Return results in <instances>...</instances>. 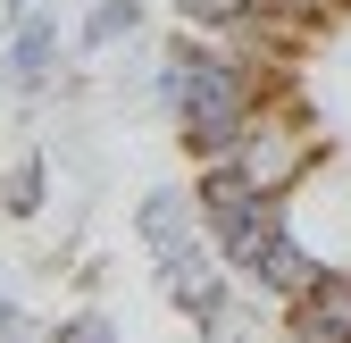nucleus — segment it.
Instances as JSON below:
<instances>
[{"instance_id": "obj_1", "label": "nucleus", "mask_w": 351, "mask_h": 343, "mask_svg": "<svg viewBox=\"0 0 351 343\" xmlns=\"http://www.w3.org/2000/svg\"><path fill=\"white\" fill-rule=\"evenodd\" d=\"M293 343H351V268H318L310 285L285 302Z\"/></svg>"}, {"instance_id": "obj_2", "label": "nucleus", "mask_w": 351, "mask_h": 343, "mask_svg": "<svg viewBox=\"0 0 351 343\" xmlns=\"http://www.w3.org/2000/svg\"><path fill=\"white\" fill-rule=\"evenodd\" d=\"M318 268H326V260H318V251L293 235V218H276L268 235H259V251L243 260V285H259V293H276V302H293V293L310 285Z\"/></svg>"}, {"instance_id": "obj_3", "label": "nucleus", "mask_w": 351, "mask_h": 343, "mask_svg": "<svg viewBox=\"0 0 351 343\" xmlns=\"http://www.w3.org/2000/svg\"><path fill=\"white\" fill-rule=\"evenodd\" d=\"M0 67H9L17 93H51V75H59V17L42 9H17V34H9V51H0Z\"/></svg>"}, {"instance_id": "obj_4", "label": "nucleus", "mask_w": 351, "mask_h": 343, "mask_svg": "<svg viewBox=\"0 0 351 343\" xmlns=\"http://www.w3.org/2000/svg\"><path fill=\"white\" fill-rule=\"evenodd\" d=\"M134 235H143L151 251H167V243H193V235H201V201H184V193H143V209H134Z\"/></svg>"}, {"instance_id": "obj_5", "label": "nucleus", "mask_w": 351, "mask_h": 343, "mask_svg": "<svg viewBox=\"0 0 351 343\" xmlns=\"http://www.w3.org/2000/svg\"><path fill=\"white\" fill-rule=\"evenodd\" d=\"M42 193H51V167L25 151V159L9 167V185H0V218H42Z\"/></svg>"}, {"instance_id": "obj_6", "label": "nucleus", "mask_w": 351, "mask_h": 343, "mask_svg": "<svg viewBox=\"0 0 351 343\" xmlns=\"http://www.w3.org/2000/svg\"><path fill=\"white\" fill-rule=\"evenodd\" d=\"M134 25H143V0H93V17L75 25V42L84 51H109V42H125Z\"/></svg>"}, {"instance_id": "obj_7", "label": "nucleus", "mask_w": 351, "mask_h": 343, "mask_svg": "<svg viewBox=\"0 0 351 343\" xmlns=\"http://www.w3.org/2000/svg\"><path fill=\"white\" fill-rule=\"evenodd\" d=\"M176 310H184L193 327H217V318H226V268H209L201 285H184V293H176Z\"/></svg>"}, {"instance_id": "obj_8", "label": "nucleus", "mask_w": 351, "mask_h": 343, "mask_svg": "<svg viewBox=\"0 0 351 343\" xmlns=\"http://www.w3.org/2000/svg\"><path fill=\"white\" fill-rule=\"evenodd\" d=\"M59 343H117V318H109V310H84V318L59 327Z\"/></svg>"}, {"instance_id": "obj_9", "label": "nucleus", "mask_w": 351, "mask_h": 343, "mask_svg": "<svg viewBox=\"0 0 351 343\" xmlns=\"http://www.w3.org/2000/svg\"><path fill=\"white\" fill-rule=\"evenodd\" d=\"M0 343H25V310L9 302V293H0Z\"/></svg>"}, {"instance_id": "obj_10", "label": "nucleus", "mask_w": 351, "mask_h": 343, "mask_svg": "<svg viewBox=\"0 0 351 343\" xmlns=\"http://www.w3.org/2000/svg\"><path fill=\"white\" fill-rule=\"evenodd\" d=\"M17 9H34V0H9V17H17Z\"/></svg>"}]
</instances>
